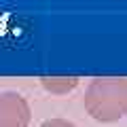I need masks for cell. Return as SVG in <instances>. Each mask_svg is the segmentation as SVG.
<instances>
[{
    "label": "cell",
    "instance_id": "obj_3",
    "mask_svg": "<svg viewBox=\"0 0 127 127\" xmlns=\"http://www.w3.org/2000/svg\"><path fill=\"white\" fill-rule=\"evenodd\" d=\"M40 85L51 93L64 95L78 87V78H40Z\"/></svg>",
    "mask_w": 127,
    "mask_h": 127
},
{
    "label": "cell",
    "instance_id": "obj_1",
    "mask_svg": "<svg viewBox=\"0 0 127 127\" xmlns=\"http://www.w3.org/2000/svg\"><path fill=\"white\" fill-rule=\"evenodd\" d=\"M85 110L100 123H114L127 114V78L106 76L89 83L85 91Z\"/></svg>",
    "mask_w": 127,
    "mask_h": 127
},
{
    "label": "cell",
    "instance_id": "obj_2",
    "mask_svg": "<svg viewBox=\"0 0 127 127\" xmlns=\"http://www.w3.org/2000/svg\"><path fill=\"white\" fill-rule=\"evenodd\" d=\"M32 110L28 100L17 91L0 93V127H30Z\"/></svg>",
    "mask_w": 127,
    "mask_h": 127
},
{
    "label": "cell",
    "instance_id": "obj_4",
    "mask_svg": "<svg viewBox=\"0 0 127 127\" xmlns=\"http://www.w3.org/2000/svg\"><path fill=\"white\" fill-rule=\"evenodd\" d=\"M40 127H76L74 123L66 121V119H49V121H45Z\"/></svg>",
    "mask_w": 127,
    "mask_h": 127
}]
</instances>
